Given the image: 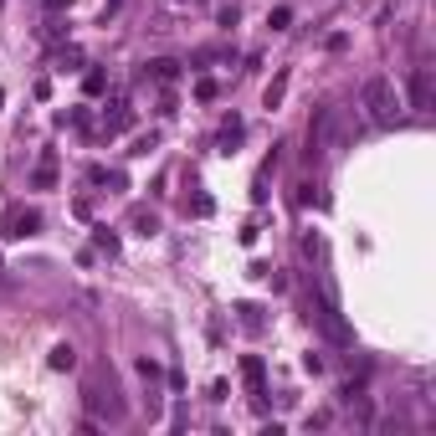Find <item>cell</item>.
<instances>
[{"label":"cell","mask_w":436,"mask_h":436,"mask_svg":"<svg viewBox=\"0 0 436 436\" xmlns=\"http://www.w3.org/2000/svg\"><path fill=\"white\" fill-rule=\"evenodd\" d=\"M0 103H6V93H0Z\"/></svg>","instance_id":"obj_21"},{"label":"cell","mask_w":436,"mask_h":436,"mask_svg":"<svg viewBox=\"0 0 436 436\" xmlns=\"http://www.w3.org/2000/svg\"><path fill=\"white\" fill-rule=\"evenodd\" d=\"M87 416H108V421L123 416V401L113 396V385H108V396H103L98 385H87Z\"/></svg>","instance_id":"obj_3"},{"label":"cell","mask_w":436,"mask_h":436,"mask_svg":"<svg viewBox=\"0 0 436 436\" xmlns=\"http://www.w3.org/2000/svg\"><path fill=\"white\" fill-rule=\"evenodd\" d=\"M236 323H242L247 334H262V323H267V318H262L257 303H236Z\"/></svg>","instance_id":"obj_8"},{"label":"cell","mask_w":436,"mask_h":436,"mask_svg":"<svg viewBox=\"0 0 436 436\" xmlns=\"http://www.w3.org/2000/svg\"><path fill=\"white\" fill-rule=\"evenodd\" d=\"M67 6H72V0H47V11H52V16H57V11H67Z\"/></svg>","instance_id":"obj_20"},{"label":"cell","mask_w":436,"mask_h":436,"mask_svg":"<svg viewBox=\"0 0 436 436\" xmlns=\"http://www.w3.org/2000/svg\"><path fill=\"white\" fill-rule=\"evenodd\" d=\"M155 144H160V134H139V139H134V149H128V155H134V160H144V155H149V149H155Z\"/></svg>","instance_id":"obj_17"},{"label":"cell","mask_w":436,"mask_h":436,"mask_svg":"<svg viewBox=\"0 0 436 436\" xmlns=\"http://www.w3.org/2000/svg\"><path fill=\"white\" fill-rule=\"evenodd\" d=\"M36 231H41V211L36 206H11L6 221H0V236H6V242H26V236H36Z\"/></svg>","instance_id":"obj_2"},{"label":"cell","mask_w":436,"mask_h":436,"mask_svg":"<svg viewBox=\"0 0 436 436\" xmlns=\"http://www.w3.org/2000/svg\"><path fill=\"white\" fill-rule=\"evenodd\" d=\"M282 98H288V72H277L267 87H262V108H272V113H277V108H282Z\"/></svg>","instance_id":"obj_7"},{"label":"cell","mask_w":436,"mask_h":436,"mask_svg":"<svg viewBox=\"0 0 436 436\" xmlns=\"http://www.w3.org/2000/svg\"><path fill=\"white\" fill-rule=\"evenodd\" d=\"M242 134H247V123H242V118H236V113H231V118L221 123V144H226V155H231V149H236V144H242Z\"/></svg>","instance_id":"obj_11"},{"label":"cell","mask_w":436,"mask_h":436,"mask_svg":"<svg viewBox=\"0 0 436 436\" xmlns=\"http://www.w3.org/2000/svg\"><path fill=\"white\" fill-rule=\"evenodd\" d=\"M93 247L108 252V257H118V231L113 226H93Z\"/></svg>","instance_id":"obj_12"},{"label":"cell","mask_w":436,"mask_h":436,"mask_svg":"<svg viewBox=\"0 0 436 436\" xmlns=\"http://www.w3.org/2000/svg\"><path fill=\"white\" fill-rule=\"evenodd\" d=\"M410 108H421V113L431 108V72H426V67L410 72Z\"/></svg>","instance_id":"obj_4"},{"label":"cell","mask_w":436,"mask_h":436,"mask_svg":"<svg viewBox=\"0 0 436 436\" xmlns=\"http://www.w3.org/2000/svg\"><path fill=\"white\" fill-rule=\"evenodd\" d=\"M149 77H155V82H174V77H180V62H174V57H155V62H149Z\"/></svg>","instance_id":"obj_10"},{"label":"cell","mask_w":436,"mask_h":436,"mask_svg":"<svg viewBox=\"0 0 436 436\" xmlns=\"http://www.w3.org/2000/svg\"><path fill=\"white\" fill-rule=\"evenodd\" d=\"M103 87H108V77H103L98 67H93V72H87V77H82V93H87V98H98V93H103Z\"/></svg>","instance_id":"obj_15"},{"label":"cell","mask_w":436,"mask_h":436,"mask_svg":"<svg viewBox=\"0 0 436 436\" xmlns=\"http://www.w3.org/2000/svg\"><path fill=\"white\" fill-rule=\"evenodd\" d=\"M134 226H139V236H155V231H160L155 211H134Z\"/></svg>","instance_id":"obj_16"},{"label":"cell","mask_w":436,"mask_h":436,"mask_svg":"<svg viewBox=\"0 0 436 436\" xmlns=\"http://www.w3.org/2000/svg\"><path fill=\"white\" fill-rule=\"evenodd\" d=\"M128 123H134V108H128V103L118 98V103H113V113L103 118V139H113V134H123Z\"/></svg>","instance_id":"obj_5"},{"label":"cell","mask_w":436,"mask_h":436,"mask_svg":"<svg viewBox=\"0 0 436 436\" xmlns=\"http://www.w3.org/2000/svg\"><path fill=\"white\" fill-rule=\"evenodd\" d=\"M364 108H369V118H375L380 128H390V123H396V82H390V77H364Z\"/></svg>","instance_id":"obj_1"},{"label":"cell","mask_w":436,"mask_h":436,"mask_svg":"<svg viewBox=\"0 0 436 436\" xmlns=\"http://www.w3.org/2000/svg\"><path fill=\"white\" fill-rule=\"evenodd\" d=\"M267 26H272V31H288V26H293V6H272V11H267Z\"/></svg>","instance_id":"obj_13"},{"label":"cell","mask_w":436,"mask_h":436,"mask_svg":"<svg viewBox=\"0 0 436 436\" xmlns=\"http://www.w3.org/2000/svg\"><path fill=\"white\" fill-rule=\"evenodd\" d=\"M57 185V155H41V164L31 169V190H52Z\"/></svg>","instance_id":"obj_6"},{"label":"cell","mask_w":436,"mask_h":436,"mask_svg":"<svg viewBox=\"0 0 436 436\" xmlns=\"http://www.w3.org/2000/svg\"><path fill=\"white\" fill-rule=\"evenodd\" d=\"M185 211H190V216H211V211H216V201H211V195H195Z\"/></svg>","instance_id":"obj_18"},{"label":"cell","mask_w":436,"mask_h":436,"mask_svg":"<svg viewBox=\"0 0 436 436\" xmlns=\"http://www.w3.org/2000/svg\"><path fill=\"white\" fill-rule=\"evenodd\" d=\"M216 93H221V82H216V77H201V82H195V98H201V103H216Z\"/></svg>","instance_id":"obj_14"},{"label":"cell","mask_w":436,"mask_h":436,"mask_svg":"<svg viewBox=\"0 0 436 436\" xmlns=\"http://www.w3.org/2000/svg\"><path fill=\"white\" fill-rule=\"evenodd\" d=\"M47 364L57 369V375H62V369H77V349H72V344H52V354H47Z\"/></svg>","instance_id":"obj_9"},{"label":"cell","mask_w":436,"mask_h":436,"mask_svg":"<svg viewBox=\"0 0 436 436\" xmlns=\"http://www.w3.org/2000/svg\"><path fill=\"white\" fill-rule=\"evenodd\" d=\"M216 26L231 31V26H236V6H221V11H216Z\"/></svg>","instance_id":"obj_19"}]
</instances>
